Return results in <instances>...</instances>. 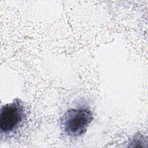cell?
I'll return each instance as SVG.
<instances>
[{
	"label": "cell",
	"instance_id": "cell-1",
	"mask_svg": "<svg viewBox=\"0 0 148 148\" xmlns=\"http://www.w3.org/2000/svg\"><path fill=\"white\" fill-rule=\"evenodd\" d=\"M27 120V114L23 102L18 98L1 106L0 110L1 139H9L23 130Z\"/></svg>",
	"mask_w": 148,
	"mask_h": 148
},
{
	"label": "cell",
	"instance_id": "cell-2",
	"mask_svg": "<svg viewBox=\"0 0 148 148\" xmlns=\"http://www.w3.org/2000/svg\"><path fill=\"white\" fill-rule=\"evenodd\" d=\"M92 120V113L88 108H69L60 119V128L66 136L78 138L86 134Z\"/></svg>",
	"mask_w": 148,
	"mask_h": 148
}]
</instances>
